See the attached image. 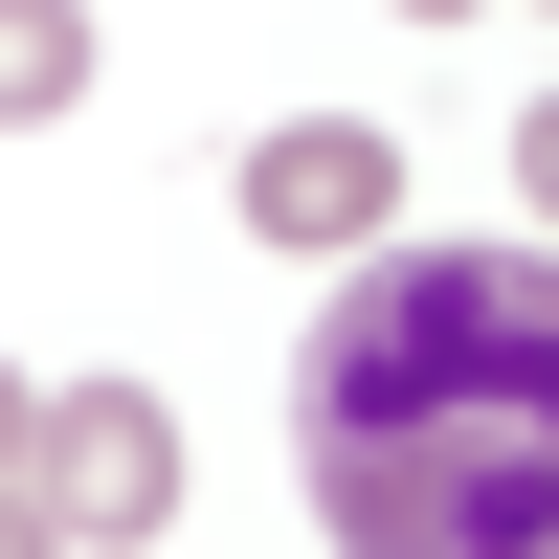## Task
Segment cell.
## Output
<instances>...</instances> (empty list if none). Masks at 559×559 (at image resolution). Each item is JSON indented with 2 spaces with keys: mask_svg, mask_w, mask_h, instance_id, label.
I'll return each instance as SVG.
<instances>
[{
  "mask_svg": "<svg viewBox=\"0 0 559 559\" xmlns=\"http://www.w3.org/2000/svg\"><path fill=\"white\" fill-rule=\"evenodd\" d=\"M313 515L381 559H515L559 537V269L537 247H381L292 358Z\"/></svg>",
  "mask_w": 559,
  "mask_h": 559,
  "instance_id": "1",
  "label": "cell"
},
{
  "mask_svg": "<svg viewBox=\"0 0 559 559\" xmlns=\"http://www.w3.org/2000/svg\"><path fill=\"white\" fill-rule=\"evenodd\" d=\"M23 537H68V559L179 537V403L157 381H45L23 403Z\"/></svg>",
  "mask_w": 559,
  "mask_h": 559,
  "instance_id": "2",
  "label": "cell"
},
{
  "mask_svg": "<svg viewBox=\"0 0 559 559\" xmlns=\"http://www.w3.org/2000/svg\"><path fill=\"white\" fill-rule=\"evenodd\" d=\"M247 224H269L292 269L381 247V224H403V134H381V112H292V134H247Z\"/></svg>",
  "mask_w": 559,
  "mask_h": 559,
  "instance_id": "3",
  "label": "cell"
},
{
  "mask_svg": "<svg viewBox=\"0 0 559 559\" xmlns=\"http://www.w3.org/2000/svg\"><path fill=\"white\" fill-rule=\"evenodd\" d=\"M90 90V0H0V134H45Z\"/></svg>",
  "mask_w": 559,
  "mask_h": 559,
  "instance_id": "4",
  "label": "cell"
},
{
  "mask_svg": "<svg viewBox=\"0 0 559 559\" xmlns=\"http://www.w3.org/2000/svg\"><path fill=\"white\" fill-rule=\"evenodd\" d=\"M23 403H45V381H23V358H0V537H23Z\"/></svg>",
  "mask_w": 559,
  "mask_h": 559,
  "instance_id": "5",
  "label": "cell"
},
{
  "mask_svg": "<svg viewBox=\"0 0 559 559\" xmlns=\"http://www.w3.org/2000/svg\"><path fill=\"white\" fill-rule=\"evenodd\" d=\"M403 23H471V0H403Z\"/></svg>",
  "mask_w": 559,
  "mask_h": 559,
  "instance_id": "6",
  "label": "cell"
}]
</instances>
